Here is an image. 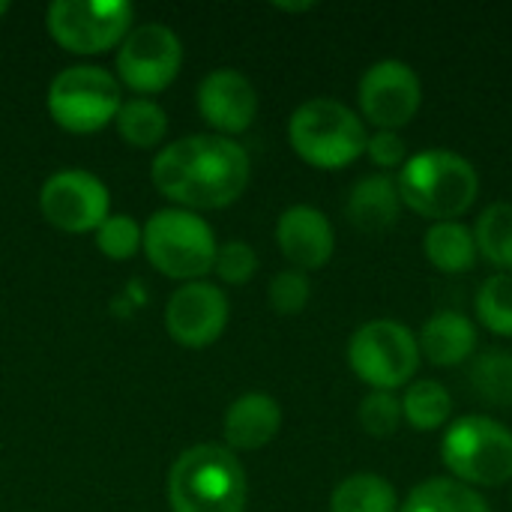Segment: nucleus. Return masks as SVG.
I'll use <instances>...</instances> for the list:
<instances>
[{
	"mask_svg": "<svg viewBox=\"0 0 512 512\" xmlns=\"http://www.w3.org/2000/svg\"><path fill=\"white\" fill-rule=\"evenodd\" d=\"M150 180L168 207L192 213L225 210L246 192L252 159L237 138L195 132L156 150Z\"/></svg>",
	"mask_w": 512,
	"mask_h": 512,
	"instance_id": "1",
	"label": "nucleus"
},
{
	"mask_svg": "<svg viewBox=\"0 0 512 512\" xmlns=\"http://www.w3.org/2000/svg\"><path fill=\"white\" fill-rule=\"evenodd\" d=\"M165 498L171 512H246V468L225 444L186 447L168 468Z\"/></svg>",
	"mask_w": 512,
	"mask_h": 512,
	"instance_id": "2",
	"label": "nucleus"
},
{
	"mask_svg": "<svg viewBox=\"0 0 512 512\" xmlns=\"http://www.w3.org/2000/svg\"><path fill=\"white\" fill-rule=\"evenodd\" d=\"M396 186L402 207L429 222H453L480 198V174L474 162L444 147L408 156L396 174Z\"/></svg>",
	"mask_w": 512,
	"mask_h": 512,
	"instance_id": "3",
	"label": "nucleus"
},
{
	"mask_svg": "<svg viewBox=\"0 0 512 512\" xmlns=\"http://www.w3.org/2000/svg\"><path fill=\"white\" fill-rule=\"evenodd\" d=\"M366 141L369 126L363 117L333 96H312L288 117V144L294 156L318 171L348 168L366 153Z\"/></svg>",
	"mask_w": 512,
	"mask_h": 512,
	"instance_id": "4",
	"label": "nucleus"
},
{
	"mask_svg": "<svg viewBox=\"0 0 512 512\" xmlns=\"http://www.w3.org/2000/svg\"><path fill=\"white\" fill-rule=\"evenodd\" d=\"M216 231L192 210L162 207L144 222L141 252L147 264L171 282H198L213 273L216 261Z\"/></svg>",
	"mask_w": 512,
	"mask_h": 512,
	"instance_id": "5",
	"label": "nucleus"
},
{
	"mask_svg": "<svg viewBox=\"0 0 512 512\" xmlns=\"http://www.w3.org/2000/svg\"><path fill=\"white\" fill-rule=\"evenodd\" d=\"M447 474L471 489H501L512 483V429L489 414H468L447 426L441 438Z\"/></svg>",
	"mask_w": 512,
	"mask_h": 512,
	"instance_id": "6",
	"label": "nucleus"
},
{
	"mask_svg": "<svg viewBox=\"0 0 512 512\" xmlns=\"http://www.w3.org/2000/svg\"><path fill=\"white\" fill-rule=\"evenodd\" d=\"M123 105V87L114 72L93 63L60 69L45 93L48 117L69 135H93L114 126Z\"/></svg>",
	"mask_w": 512,
	"mask_h": 512,
	"instance_id": "7",
	"label": "nucleus"
},
{
	"mask_svg": "<svg viewBox=\"0 0 512 512\" xmlns=\"http://www.w3.org/2000/svg\"><path fill=\"white\" fill-rule=\"evenodd\" d=\"M351 372L369 390H405L420 372L417 333L393 318H375L354 330L345 348Z\"/></svg>",
	"mask_w": 512,
	"mask_h": 512,
	"instance_id": "8",
	"label": "nucleus"
},
{
	"mask_svg": "<svg viewBox=\"0 0 512 512\" xmlns=\"http://www.w3.org/2000/svg\"><path fill=\"white\" fill-rule=\"evenodd\" d=\"M132 27L135 6L129 0H54L45 9V30L54 45L78 57L120 48Z\"/></svg>",
	"mask_w": 512,
	"mask_h": 512,
	"instance_id": "9",
	"label": "nucleus"
},
{
	"mask_svg": "<svg viewBox=\"0 0 512 512\" xmlns=\"http://www.w3.org/2000/svg\"><path fill=\"white\" fill-rule=\"evenodd\" d=\"M183 69V42L162 21L135 24L117 48L114 75L120 87L135 96H159L165 93Z\"/></svg>",
	"mask_w": 512,
	"mask_h": 512,
	"instance_id": "10",
	"label": "nucleus"
},
{
	"mask_svg": "<svg viewBox=\"0 0 512 512\" xmlns=\"http://www.w3.org/2000/svg\"><path fill=\"white\" fill-rule=\"evenodd\" d=\"M39 213L63 234H93L111 216V192L87 168H60L39 186Z\"/></svg>",
	"mask_w": 512,
	"mask_h": 512,
	"instance_id": "11",
	"label": "nucleus"
},
{
	"mask_svg": "<svg viewBox=\"0 0 512 512\" xmlns=\"http://www.w3.org/2000/svg\"><path fill=\"white\" fill-rule=\"evenodd\" d=\"M360 117L372 129H405L423 108V81L405 60L387 57L372 63L357 84Z\"/></svg>",
	"mask_w": 512,
	"mask_h": 512,
	"instance_id": "12",
	"label": "nucleus"
},
{
	"mask_svg": "<svg viewBox=\"0 0 512 512\" xmlns=\"http://www.w3.org/2000/svg\"><path fill=\"white\" fill-rule=\"evenodd\" d=\"M162 321H165L171 342L189 351H201L222 339L231 321V303H228V294L216 282H207V279L183 282L165 300Z\"/></svg>",
	"mask_w": 512,
	"mask_h": 512,
	"instance_id": "13",
	"label": "nucleus"
},
{
	"mask_svg": "<svg viewBox=\"0 0 512 512\" xmlns=\"http://www.w3.org/2000/svg\"><path fill=\"white\" fill-rule=\"evenodd\" d=\"M198 114L213 135L237 138L258 117V90L252 78L234 66L210 69L198 84Z\"/></svg>",
	"mask_w": 512,
	"mask_h": 512,
	"instance_id": "14",
	"label": "nucleus"
},
{
	"mask_svg": "<svg viewBox=\"0 0 512 512\" xmlns=\"http://www.w3.org/2000/svg\"><path fill=\"white\" fill-rule=\"evenodd\" d=\"M276 246L282 258L303 273L321 270L336 252V231L324 210L312 204H291L276 219Z\"/></svg>",
	"mask_w": 512,
	"mask_h": 512,
	"instance_id": "15",
	"label": "nucleus"
},
{
	"mask_svg": "<svg viewBox=\"0 0 512 512\" xmlns=\"http://www.w3.org/2000/svg\"><path fill=\"white\" fill-rule=\"evenodd\" d=\"M282 405L261 390L237 396L222 417V438L231 453H255L282 432Z\"/></svg>",
	"mask_w": 512,
	"mask_h": 512,
	"instance_id": "16",
	"label": "nucleus"
},
{
	"mask_svg": "<svg viewBox=\"0 0 512 512\" xmlns=\"http://www.w3.org/2000/svg\"><path fill=\"white\" fill-rule=\"evenodd\" d=\"M477 342H480L477 324L456 309L435 312L432 318H426V324L417 333L420 357L435 369H456L474 360Z\"/></svg>",
	"mask_w": 512,
	"mask_h": 512,
	"instance_id": "17",
	"label": "nucleus"
},
{
	"mask_svg": "<svg viewBox=\"0 0 512 512\" xmlns=\"http://www.w3.org/2000/svg\"><path fill=\"white\" fill-rule=\"evenodd\" d=\"M402 198H399V186L396 177L390 174H366L360 177L345 201V216L354 228L366 231V234H378L387 231L399 222L402 216Z\"/></svg>",
	"mask_w": 512,
	"mask_h": 512,
	"instance_id": "18",
	"label": "nucleus"
},
{
	"mask_svg": "<svg viewBox=\"0 0 512 512\" xmlns=\"http://www.w3.org/2000/svg\"><path fill=\"white\" fill-rule=\"evenodd\" d=\"M423 255L444 276L471 273L477 267V261H480L474 231L462 219L432 222L429 231L423 234Z\"/></svg>",
	"mask_w": 512,
	"mask_h": 512,
	"instance_id": "19",
	"label": "nucleus"
},
{
	"mask_svg": "<svg viewBox=\"0 0 512 512\" xmlns=\"http://www.w3.org/2000/svg\"><path fill=\"white\" fill-rule=\"evenodd\" d=\"M168 111L147 96H129L123 99L117 117H114V129L117 135L132 147V150H159L165 147L168 138Z\"/></svg>",
	"mask_w": 512,
	"mask_h": 512,
	"instance_id": "20",
	"label": "nucleus"
},
{
	"mask_svg": "<svg viewBox=\"0 0 512 512\" xmlns=\"http://www.w3.org/2000/svg\"><path fill=\"white\" fill-rule=\"evenodd\" d=\"M399 512H492L483 492L453 480V477H429L408 492Z\"/></svg>",
	"mask_w": 512,
	"mask_h": 512,
	"instance_id": "21",
	"label": "nucleus"
},
{
	"mask_svg": "<svg viewBox=\"0 0 512 512\" xmlns=\"http://www.w3.org/2000/svg\"><path fill=\"white\" fill-rule=\"evenodd\" d=\"M399 507L396 486L372 471L351 474L330 492V512H399Z\"/></svg>",
	"mask_w": 512,
	"mask_h": 512,
	"instance_id": "22",
	"label": "nucleus"
},
{
	"mask_svg": "<svg viewBox=\"0 0 512 512\" xmlns=\"http://www.w3.org/2000/svg\"><path fill=\"white\" fill-rule=\"evenodd\" d=\"M399 399H402V420L414 432H438L453 417V396L435 378H414Z\"/></svg>",
	"mask_w": 512,
	"mask_h": 512,
	"instance_id": "23",
	"label": "nucleus"
},
{
	"mask_svg": "<svg viewBox=\"0 0 512 512\" xmlns=\"http://www.w3.org/2000/svg\"><path fill=\"white\" fill-rule=\"evenodd\" d=\"M474 240L477 252L486 264L495 267V273H512V204L495 201L489 204L477 222H474Z\"/></svg>",
	"mask_w": 512,
	"mask_h": 512,
	"instance_id": "24",
	"label": "nucleus"
},
{
	"mask_svg": "<svg viewBox=\"0 0 512 512\" xmlns=\"http://www.w3.org/2000/svg\"><path fill=\"white\" fill-rule=\"evenodd\" d=\"M474 393L495 408H512V351L492 348L471 360L468 369Z\"/></svg>",
	"mask_w": 512,
	"mask_h": 512,
	"instance_id": "25",
	"label": "nucleus"
},
{
	"mask_svg": "<svg viewBox=\"0 0 512 512\" xmlns=\"http://www.w3.org/2000/svg\"><path fill=\"white\" fill-rule=\"evenodd\" d=\"M477 321L501 339H512V273H492L474 297Z\"/></svg>",
	"mask_w": 512,
	"mask_h": 512,
	"instance_id": "26",
	"label": "nucleus"
},
{
	"mask_svg": "<svg viewBox=\"0 0 512 512\" xmlns=\"http://www.w3.org/2000/svg\"><path fill=\"white\" fill-rule=\"evenodd\" d=\"M141 240H144V225L129 216V213H111L96 231H93V243L96 249L108 258V261H129L141 252Z\"/></svg>",
	"mask_w": 512,
	"mask_h": 512,
	"instance_id": "27",
	"label": "nucleus"
},
{
	"mask_svg": "<svg viewBox=\"0 0 512 512\" xmlns=\"http://www.w3.org/2000/svg\"><path fill=\"white\" fill-rule=\"evenodd\" d=\"M357 420L369 438H378V441L393 438L399 432V426L405 423L402 420V399L390 390H369L360 402Z\"/></svg>",
	"mask_w": 512,
	"mask_h": 512,
	"instance_id": "28",
	"label": "nucleus"
},
{
	"mask_svg": "<svg viewBox=\"0 0 512 512\" xmlns=\"http://www.w3.org/2000/svg\"><path fill=\"white\" fill-rule=\"evenodd\" d=\"M309 300H312V282H309V273L303 270L285 267L267 285V303L282 318L300 315L309 306Z\"/></svg>",
	"mask_w": 512,
	"mask_h": 512,
	"instance_id": "29",
	"label": "nucleus"
},
{
	"mask_svg": "<svg viewBox=\"0 0 512 512\" xmlns=\"http://www.w3.org/2000/svg\"><path fill=\"white\" fill-rule=\"evenodd\" d=\"M213 273L222 285L240 288L249 285L258 273V252L252 243L246 240H225L216 249V261H213Z\"/></svg>",
	"mask_w": 512,
	"mask_h": 512,
	"instance_id": "30",
	"label": "nucleus"
},
{
	"mask_svg": "<svg viewBox=\"0 0 512 512\" xmlns=\"http://www.w3.org/2000/svg\"><path fill=\"white\" fill-rule=\"evenodd\" d=\"M375 168H381V174L402 168L408 162V141L402 138V132H390V129H375L369 132L366 141V153H363Z\"/></svg>",
	"mask_w": 512,
	"mask_h": 512,
	"instance_id": "31",
	"label": "nucleus"
},
{
	"mask_svg": "<svg viewBox=\"0 0 512 512\" xmlns=\"http://www.w3.org/2000/svg\"><path fill=\"white\" fill-rule=\"evenodd\" d=\"M276 9H282V12H309V9H315V3H276Z\"/></svg>",
	"mask_w": 512,
	"mask_h": 512,
	"instance_id": "32",
	"label": "nucleus"
},
{
	"mask_svg": "<svg viewBox=\"0 0 512 512\" xmlns=\"http://www.w3.org/2000/svg\"><path fill=\"white\" fill-rule=\"evenodd\" d=\"M6 12H9V0H0V18H3Z\"/></svg>",
	"mask_w": 512,
	"mask_h": 512,
	"instance_id": "33",
	"label": "nucleus"
}]
</instances>
